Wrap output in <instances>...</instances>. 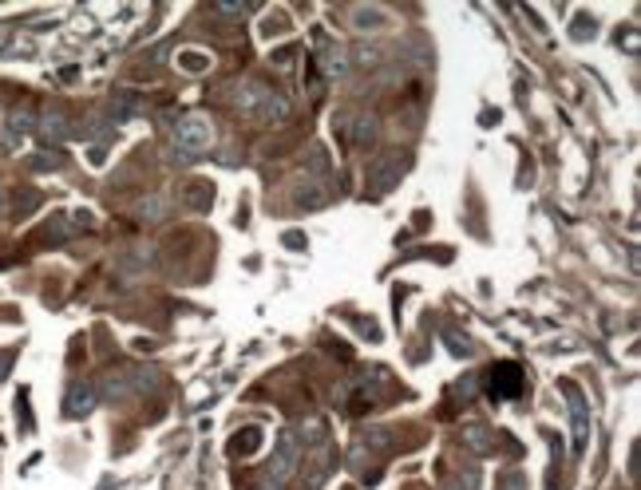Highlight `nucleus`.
Instances as JSON below:
<instances>
[{
  "instance_id": "nucleus-4",
  "label": "nucleus",
  "mask_w": 641,
  "mask_h": 490,
  "mask_svg": "<svg viewBox=\"0 0 641 490\" xmlns=\"http://www.w3.org/2000/svg\"><path fill=\"white\" fill-rule=\"evenodd\" d=\"M408 171V154H400V150H392V154H384L381 162H372V171H369V182L376 186V194L392 190L396 186V178Z\"/></svg>"
},
{
  "instance_id": "nucleus-3",
  "label": "nucleus",
  "mask_w": 641,
  "mask_h": 490,
  "mask_svg": "<svg viewBox=\"0 0 641 490\" xmlns=\"http://www.w3.org/2000/svg\"><path fill=\"white\" fill-rule=\"evenodd\" d=\"M32 130H36V115H32V107L8 111V119L0 123V147H4V150H20V142L28 139Z\"/></svg>"
},
{
  "instance_id": "nucleus-8",
  "label": "nucleus",
  "mask_w": 641,
  "mask_h": 490,
  "mask_svg": "<svg viewBox=\"0 0 641 490\" xmlns=\"http://www.w3.org/2000/svg\"><path fill=\"white\" fill-rule=\"evenodd\" d=\"M265 83H258V80H241L238 87H234V103H238L241 111H250V115H258V107H261V99H265Z\"/></svg>"
},
{
  "instance_id": "nucleus-9",
  "label": "nucleus",
  "mask_w": 641,
  "mask_h": 490,
  "mask_svg": "<svg viewBox=\"0 0 641 490\" xmlns=\"http://www.w3.org/2000/svg\"><path fill=\"white\" fill-rule=\"evenodd\" d=\"M491 376H495V380H491V396H519V391H522V376H519L515 364H499Z\"/></svg>"
},
{
  "instance_id": "nucleus-19",
  "label": "nucleus",
  "mask_w": 641,
  "mask_h": 490,
  "mask_svg": "<svg viewBox=\"0 0 641 490\" xmlns=\"http://www.w3.org/2000/svg\"><path fill=\"white\" fill-rule=\"evenodd\" d=\"M32 166H36V171H56L60 159H56V154H44V159H32Z\"/></svg>"
},
{
  "instance_id": "nucleus-11",
  "label": "nucleus",
  "mask_w": 641,
  "mask_h": 490,
  "mask_svg": "<svg viewBox=\"0 0 641 490\" xmlns=\"http://www.w3.org/2000/svg\"><path fill=\"white\" fill-rule=\"evenodd\" d=\"M289 111H293V103L281 95V91H265V99H261V107H258V119H265V123H285L289 119Z\"/></svg>"
},
{
  "instance_id": "nucleus-12",
  "label": "nucleus",
  "mask_w": 641,
  "mask_h": 490,
  "mask_svg": "<svg viewBox=\"0 0 641 490\" xmlns=\"http://www.w3.org/2000/svg\"><path fill=\"white\" fill-rule=\"evenodd\" d=\"M376 115H352V127H349V139H352V147H372L376 142Z\"/></svg>"
},
{
  "instance_id": "nucleus-14",
  "label": "nucleus",
  "mask_w": 641,
  "mask_h": 490,
  "mask_svg": "<svg viewBox=\"0 0 641 490\" xmlns=\"http://www.w3.org/2000/svg\"><path fill=\"white\" fill-rule=\"evenodd\" d=\"M139 111H143V99L135 91H115V95H111V115H115V123L131 119V115H139Z\"/></svg>"
},
{
  "instance_id": "nucleus-22",
  "label": "nucleus",
  "mask_w": 641,
  "mask_h": 490,
  "mask_svg": "<svg viewBox=\"0 0 641 490\" xmlns=\"http://www.w3.org/2000/svg\"><path fill=\"white\" fill-rule=\"evenodd\" d=\"M162 210H167V202H162V198H150V202H143V214H155V218H159Z\"/></svg>"
},
{
  "instance_id": "nucleus-13",
  "label": "nucleus",
  "mask_w": 641,
  "mask_h": 490,
  "mask_svg": "<svg viewBox=\"0 0 641 490\" xmlns=\"http://www.w3.org/2000/svg\"><path fill=\"white\" fill-rule=\"evenodd\" d=\"M352 24H357V28L361 32H381L384 24H388V12L384 8H376V4H361V8H352Z\"/></svg>"
},
{
  "instance_id": "nucleus-26",
  "label": "nucleus",
  "mask_w": 641,
  "mask_h": 490,
  "mask_svg": "<svg viewBox=\"0 0 641 490\" xmlns=\"http://www.w3.org/2000/svg\"><path fill=\"white\" fill-rule=\"evenodd\" d=\"M0 214H4V190H0Z\"/></svg>"
},
{
  "instance_id": "nucleus-18",
  "label": "nucleus",
  "mask_w": 641,
  "mask_h": 490,
  "mask_svg": "<svg viewBox=\"0 0 641 490\" xmlns=\"http://www.w3.org/2000/svg\"><path fill=\"white\" fill-rule=\"evenodd\" d=\"M301 435H305V443H325V423H320V419H305V423H301Z\"/></svg>"
},
{
  "instance_id": "nucleus-2",
  "label": "nucleus",
  "mask_w": 641,
  "mask_h": 490,
  "mask_svg": "<svg viewBox=\"0 0 641 490\" xmlns=\"http://www.w3.org/2000/svg\"><path fill=\"white\" fill-rule=\"evenodd\" d=\"M297 467H301V439L289 435V431H281L277 443H273L270 463H265V482L270 486H285L297 474Z\"/></svg>"
},
{
  "instance_id": "nucleus-15",
  "label": "nucleus",
  "mask_w": 641,
  "mask_h": 490,
  "mask_svg": "<svg viewBox=\"0 0 641 490\" xmlns=\"http://www.w3.org/2000/svg\"><path fill=\"white\" fill-rule=\"evenodd\" d=\"M36 127H40V135H44V139H52V142H60V139H68V135H71L68 119H64L60 111H48V115L36 123Z\"/></svg>"
},
{
  "instance_id": "nucleus-16",
  "label": "nucleus",
  "mask_w": 641,
  "mask_h": 490,
  "mask_svg": "<svg viewBox=\"0 0 641 490\" xmlns=\"http://www.w3.org/2000/svg\"><path fill=\"white\" fill-rule=\"evenodd\" d=\"M179 68L191 71V75H198V71L210 68V56H206V51H198V48H182L179 51Z\"/></svg>"
},
{
  "instance_id": "nucleus-24",
  "label": "nucleus",
  "mask_w": 641,
  "mask_h": 490,
  "mask_svg": "<svg viewBox=\"0 0 641 490\" xmlns=\"http://www.w3.org/2000/svg\"><path fill=\"white\" fill-rule=\"evenodd\" d=\"M261 490H285V486H270V482H261Z\"/></svg>"
},
{
  "instance_id": "nucleus-7",
  "label": "nucleus",
  "mask_w": 641,
  "mask_h": 490,
  "mask_svg": "<svg viewBox=\"0 0 641 490\" xmlns=\"http://www.w3.org/2000/svg\"><path fill=\"white\" fill-rule=\"evenodd\" d=\"M562 391H566V400H570V415H574V451H582L586 443H590V419H586V400H582V391L574 388V384H562Z\"/></svg>"
},
{
  "instance_id": "nucleus-21",
  "label": "nucleus",
  "mask_w": 641,
  "mask_h": 490,
  "mask_svg": "<svg viewBox=\"0 0 641 490\" xmlns=\"http://www.w3.org/2000/svg\"><path fill=\"white\" fill-rule=\"evenodd\" d=\"M253 447H258V427H250V431H246V443H238V451H241V455H250Z\"/></svg>"
},
{
  "instance_id": "nucleus-25",
  "label": "nucleus",
  "mask_w": 641,
  "mask_h": 490,
  "mask_svg": "<svg viewBox=\"0 0 641 490\" xmlns=\"http://www.w3.org/2000/svg\"><path fill=\"white\" fill-rule=\"evenodd\" d=\"M448 490H463V482H451V486H448Z\"/></svg>"
},
{
  "instance_id": "nucleus-10",
  "label": "nucleus",
  "mask_w": 641,
  "mask_h": 490,
  "mask_svg": "<svg viewBox=\"0 0 641 490\" xmlns=\"http://www.w3.org/2000/svg\"><path fill=\"white\" fill-rule=\"evenodd\" d=\"M320 71H325V80H341L345 71H349V51H345L341 44H325V51H320Z\"/></svg>"
},
{
  "instance_id": "nucleus-1",
  "label": "nucleus",
  "mask_w": 641,
  "mask_h": 490,
  "mask_svg": "<svg viewBox=\"0 0 641 490\" xmlns=\"http://www.w3.org/2000/svg\"><path fill=\"white\" fill-rule=\"evenodd\" d=\"M214 142V123L206 115H186L174 123V159L191 162L198 159V150H206Z\"/></svg>"
},
{
  "instance_id": "nucleus-6",
  "label": "nucleus",
  "mask_w": 641,
  "mask_h": 490,
  "mask_svg": "<svg viewBox=\"0 0 641 490\" xmlns=\"http://www.w3.org/2000/svg\"><path fill=\"white\" fill-rule=\"evenodd\" d=\"M95 403H100V391H95V384L76 380L68 388V400H64V415H68V419H80V415H88Z\"/></svg>"
},
{
  "instance_id": "nucleus-5",
  "label": "nucleus",
  "mask_w": 641,
  "mask_h": 490,
  "mask_svg": "<svg viewBox=\"0 0 641 490\" xmlns=\"http://www.w3.org/2000/svg\"><path fill=\"white\" fill-rule=\"evenodd\" d=\"M103 396V400H111V403H123V400H135L139 391H135V372L131 368H119V372H107L103 376V384L95 388Z\"/></svg>"
},
{
  "instance_id": "nucleus-23",
  "label": "nucleus",
  "mask_w": 641,
  "mask_h": 490,
  "mask_svg": "<svg viewBox=\"0 0 641 490\" xmlns=\"http://www.w3.org/2000/svg\"><path fill=\"white\" fill-rule=\"evenodd\" d=\"M36 202H40V198H36V194H20V214H24V210H32V206H36Z\"/></svg>"
},
{
  "instance_id": "nucleus-20",
  "label": "nucleus",
  "mask_w": 641,
  "mask_h": 490,
  "mask_svg": "<svg viewBox=\"0 0 641 490\" xmlns=\"http://www.w3.org/2000/svg\"><path fill=\"white\" fill-rule=\"evenodd\" d=\"M214 12H222V16H246V4H214Z\"/></svg>"
},
{
  "instance_id": "nucleus-17",
  "label": "nucleus",
  "mask_w": 641,
  "mask_h": 490,
  "mask_svg": "<svg viewBox=\"0 0 641 490\" xmlns=\"http://www.w3.org/2000/svg\"><path fill=\"white\" fill-rule=\"evenodd\" d=\"M305 186H309V190H297V194H293V202H297V206H325V202H329V190H313L317 182H305Z\"/></svg>"
}]
</instances>
